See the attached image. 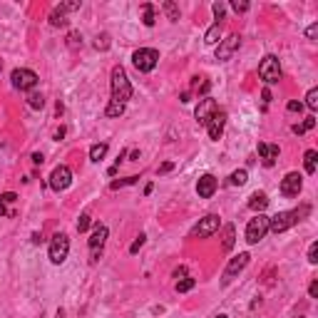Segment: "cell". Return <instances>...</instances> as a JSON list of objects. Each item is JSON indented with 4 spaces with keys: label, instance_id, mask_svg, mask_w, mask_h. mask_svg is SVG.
Listing matches in <instances>:
<instances>
[{
    "label": "cell",
    "instance_id": "cell-1",
    "mask_svg": "<svg viewBox=\"0 0 318 318\" xmlns=\"http://www.w3.org/2000/svg\"><path fill=\"white\" fill-rule=\"evenodd\" d=\"M109 85H112V102H119V105H127V100L132 97V85H130V77L125 72L122 65L112 67V75H109Z\"/></svg>",
    "mask_w": 318,
    "mask_h": 318
},
{
    "label": "cell",
    "instance_id": "cell-2",
    "mask_svg": "<svg viewBox=\"0 0 318 318\" xmlns=\"http://www.w3.org/2000/svg\"><path fill=\"white\" fill-rule=\"evenodd\" d=\"M308 212H311V207H301V209H293V212H278L276 216L268 219V231L284 234V231L291 229L296 221H301V216H306Z\"/></svg>",
    "mask_w": 318,
    "mask_h": 318
},
{
    "label": "cell",
    "instance_id": "cell-3",
    "mask_svg": "<svg viewBox=\"0 0 318 318\" xmlns=\"http://www.w3.org/2000/svg\"><path fill=\"white\" fill-rule=\"evenodd\" d=\"M259 77L264 80L266 85H276L281 80V62H278L276 55H266L259 62Z\"/></svg>",
    "mask_w": 318,
    "mask_h": 318
},
{
    "label": "cell",
    "instance_id": "cell-4",
    "mask_svg": "<svg viewBox=\"0 0 318 318\" xmlns=\"http://www.w3.org/2000/svg\"><path fill=\"white\" fill-rule=\"evenodd\" d=\"M157 62H159V53L152 50V48H139V50H134V55H132V65H134L139 72H152V70L157 67Z\"/></svg>",
    "mask_w": 318,
    "mask_h": 318
},
{
    "label": "cell",
    "instance_id": "cell-5",
    "mask_svg": "<svg viewBox=\"0 0 318 318\" xmlns=\"http://www.w3.org/2000/svg\"><path fill=\"white\" fill-rule=\"evenodd\" d=\"M249 261H251V256L246 254V251H241V254H238V256H234L229 264H226V268H224V273H221V284L224 286H229L231 281H234V278L238 276V273H241L246 266H249Z\"/></svg>",
    "mask_w": 318,
    "mask_h": 318
},
{
    "label": "cell",
    "instance_id": "cell-6",
    "mask_svg": "<svg viewBox=\"0 0 318 318\" xmlns=\"http://www.w3.org/2000/svg\"><path fill=\"white\" fill-rule=\"evenodd\" d=\"M67 254H70V238H67V234H55L53 241H50V249H48L50 261L60 266L67 259Z\"/></svg>",
    "mask_w": 318,
    "mask_h": 318
},
{
    "label": "cell",
    "instance_id": "cell-7",
    "mask_svg": "<svg viewBox=\"0 0 318 318\" xmlns=\"http://www.w3.org/2000/svg\"><path fill=\"white\" fill-rule=\"evenodd\" d=\"M266 234H268V216L256 214V216L246 224V241H249V244H259Z\"/></svg>",
    "mask_w": 318,
    "mask_h": 318
},
{
    "label": "cell",
    "instance_id": "cell-8",
    "mask_svg": "<svg viewBox=\"0 0 318 318\" xmlns=\"http://www.w3.org/2000/svg\"><path fill=\"white\" fill-rule=\"evenodd\" d=\"M10 80H13V87H15V90L27 92V90H32V87L37 85L40 77H37L32 70H27V67H18V70H13Z\"/></svg>",
    "mask_w": 318,
    "mask_h": 318
},
{
    "label": "cell",
    "instance_id": "cell-9",
    "mask_svg": "<svg viewBox=\"0 0 318 318\" xmlns=\"http://www.w3.org/2000/svg\"><path fill=\"white\" fill-rule=\"evenodd\" d=\"M219 224H221V219L216 214H207L204 219H199V224L191 229V238H207V236H212L219 229Z\"/></svg>",
    "mask_w": 318,
    "mask_h": 318
},
{
    "label": "cell",
    "instance_id": "cell-10",
    "mask_svg": "<svg viewBox=\"0 0 318 318\" xmlns=\"http://www.w3.org/2000/svg\"><path fill=\"white\" fill-rule=\"evenodd\" d=\"M70 184H72V169L65 167V164L55 167L53 174H50V189L53 191H65Z\"/></svg>",
    "mask_w": 318,
    "mask_h": 318
},
{
    "label": "cell",
    "instance_id": "cell-11",
    "mask_svg": "<svg viewBox=\"0 0 318 318\" xmlns=\"http://www.w3.org/2000/svg\"><path fill=\"white\" fill-rule=\"evenodd\" d=\"M238 48H241V37H238L236 32L234 35H229V37H224V40H219V48H216V60L219 62H226Z\"/></svg>",
    "mask_w": 318,
    "mask_h": 318
},
{
    "label": "cell",
    "instance_id": "cell-12",
    "mask_svg": "<svg viewBox=\"0 0 318 318\" xmlns=\"http://www.w3.org/2000/svg\"><path fill=\"white\" fill-rule=\"evenodd\" d=\"M219 109V105H216V100H212V97H204L202 102H199V107L194 109V119L202 127H207L209 125V119H212V114Z\"/></svg>",
    "mask_w": 318,
    "mask_h": 318
},
{
    "label": "cell",
    "instance_id": "cell-13",
    "mask_svg": "<svg viewBox=\"0 0 318 318\" xmlns=\"http://www.w3.org/2000/svg\"><path fill=\"white\" fill-rule=\"evenodd\" d=\"M301 189H303V177L298 172H289L281 182V194L284 196H298Z\"/></svg>",
    "mask_w": 318,
    "mask_h": 318
},
{
    "label": "cell",
    "instance_id": "cell-14",
    "mask_svg": "<svg viewBox=\"0 0 318 318\" xmlns=\"http://www.w3.org/2000/svg\"><path fill=\"white\" fill-rule=\"evenodd\" d=\"M224 127H226V112L224 109H216L209 119V125H207V132H209V139H221L224 134Z\"/></svg>",
    "mask_w": 318,
    "mask_h": 318
},
{
    "label": "cell",
    "instance_id": "cell-15",
    "mask_svg": "<svg viewBox=\"0 0 318 318\" xmlns=\"http://www.w3.org/2000/svg\"><path fill=\"white\" fill-rule=\"evenodd\" d=\"M216 186H219L216 177L214 174H204V177H199V182H196V194L202 196V199H212L214 191H216Z\"/></svg>",
    "mask_w": 318,
    "mask_h": 318
},
{
    "label": "cell",
    "instance_id": "cell-16",
    "mask_svg": "<svg viewBox=\"0 0 318 318\" xmlns=\"http://www.w3.org/2000/svg\"><path fill=\"white\" fill-rule=\"evenodd\" d=\"M259 157L264 159L266 167H273L276 164V157H278V144H264V142H259Z\"/></svg>",
    "mask_w": 318,
    "mask_h": 318
},
{
    "label": "cell",
    "instance_id": "cell-17",
    "mask_svg": "<svg viewBox=\"0 0 318 318\" xmlns=\"http://www.w3.org/2000/svg\"><path fill=\"white\" fill-rule=\"evenodd\" d=\"M107 236H109L107 226H105V224H97V226L92 229V236H90V249H102L105 241H107Z\"/></svg>",
    "mask_w": 318,
    "mask_h": 318
},
{
    "label": "cell",
    "instance_id": "cell-18",
    "mask_svg": "<svg viewBox=\"0 0 318 318\" xmlns=\"http://www.w3.org/2000/svg\"><path fill=\"white\" fill-rule=\"evenodd\" d=\"M266 207H268V196H266L264 191H254V194L249 196V209H251V212H259V214H261Z\"/></svg>",
    "mask_w": 318,
    "mask_h": 318
},
{
    "label": "cell",
    "instance_id": "cell-19",
    "mask_svg": "<svg viewBox=\"0 0 318 318\" xmlns=\"http://www.w3.org/2000/svg\"><path fill=\"white\" fill-rule=\"evenodd\" d=\"M303 167H306V174H316V167H318V152L316 149H308L303 154Z\"/></svg>",
    "mask_w": 318,
    "mask_h": 318
},
{
    "label": "cell",
    "instance_id": "cell-20",
    "mask_svg": "<svg viewBox=\"0 0 318 318\" xmlns=\"http://www.w3.org/2000/svg\"><path fill=\"white\" fill-rule=\"evenodd\" d=\"M142 23H144L147 27H152V25L157 23V10H154L152 3H144V5H142Z\"/></svg>",
    "mask_w": 318,
    "mask_h": 318
},
{
    "label": "cell",
    "instance_id": "cell-21",
    "mask_svg": "<svg viewBox=\"0 0 318 318\" xmlns=\"http://www.w3.org/2000/svg\"><path fill=\"white\" fill-rule=\"evenodd\" d=\"M219 37H221V23H214V25L207 30V35H204V43H207V45H216Z\"/></svg>",
    "mask_w": 318,
    "mask_h": 318
},
{
    "label": "cell",
    "instance_id": "cell-22",
    "mask_svg": "<svg viewBox=\"0 0 318 318\" xmlns=\"http://www.w3.org/2000/svg\"><path fill=\"white\" fill-rule=\"evenodd\" d=\"M105 154H107V142H97V144L90 147V159L92 162H102Z\"/></svg>",
    "mask_w": 318,
    "mask_h": 318
},
{
    "label": "cell",
    "instance_id": "cell-23",
    "mask_svg": "<svg viewBox=\"0 0 318 318\" xmlns=\"http://www.w3.org/2000/svg\"><path fill=\"white\" fill-rule=\"evenodd\" d=\"M196 286V278H191V276H184V278H177V293H186V291H191Z\"/></svg>",
    "mask_w": 318,
    "mask_h": 318
},
{
    "label": "cell",
    "instance_id": "cell-24",
    "mask_svg": "<svg viewBox=\"0 0 318 318\" xmlns=\"http://www.w3.org/2000/svg\"><path fill=\"white\" fill-rule=\"evenodd\" d=\"M246 179H249V172H246V169H236V172H231L229 184H231V186H241V184H246Z\"/></svg>",
    "mask_w": 318,
    "mask_h": 318
},
{
    "label": "cell",
    "instance_id": "cell-25",
    "mask_svg": "<svg viewBox=\"0 0 318 318\" xmlns=\"http://www.w3.org/2000/svg\"><path fill=\"white\" fill-rule=\"evenodd\" d=\"M234 238H236V229L229 224V226H226V231H224V244H221V246H224V251H231V249H234Z\"/></svg>",
    "mask_w": 318,
    "mask_h": 318
},
{
    "label": "cell",
    "instance_id": "cell-26",
    "mask_svg": "<svg viewBox=\"0 0 318 318\" xmlns=\"http://www.w3.org/2000/svg\"><path fill=\"white\" fill-rule=\"evenodd\" d=\"M162 10L167 13V18H169L172 23H177V20H179V8H177V3H172V0H167V3L162 5Z\"/></svg>",
    "mask_w": 318,
    "mask_h": 318
},
{
    "label": "cell",
    "instance_id": "cell-27",
    "mask_svg": "<svg viewBox=\"0 0 318 318\" xmlns=\"http://www.w3.org/2000/svg\"><path fill=\"white\" fill-rule=\"evenodd\" d=\"M72 10H80V0H67V3H60L55 8V13L65 15V13H72Z\"/></svg>",
    "mask_w": 318,
    "mask_h": 318
},
{
    "label": "cell",
    "instance_id": "cell-28",
    "mask_svg": "<svg viewBox=\"0 0 318 318\" xmlns=\"http://www.w3.org/2000/svg\"><path fill=\"white\" fill-rule=\"evenodd\" d=\"M306 107H308L311 112L318 109V87H311V90H308V95H306Z\"/></svg>",
    "mask_w": 318,
    "mask_h": 318
},
{
    "label": "cell",
    "instance_id": "cell-29",
    "mask_svg": "<svg viewBox=\"0 0 318 318\" xmlns=\"http://www.w3.org/2000/svg\"><path fill=\"white\" fill-rule=\"evenodd\" d=\"M67 48H70V50H77V48H82V35H80L77 30H72V32L67 35Z\"/></svg>",
    "mask_w": 318,
    "mask_h": 318
},
{
    "label": "cell",
    "instance_id": "cell-30",
    "mask_svg": "<svg viewBox=\"0 0 318 318\" xmlns=\"http://www.w3.org/2000/svg\"><path fill=\"white\" fill-rule=\"evenodd\" d=\"M27 105H30L32 109H43V107H45V97L37 95V92H32V95L27 97Z\"/></svg>",
    "mask_w": 318,
    "mask_h": 318
},
{
    "label": "cell",
    "instance_id": "cell-31",
    "mask_svg": "<svg viewBox=\"0 0 318 318\" xmlns=\"http://www.w3.org/2000/svg\"><path fill=\"white\" fill-rule=\"evenodd\" d=\"M122 112H125V105H119V102H109V105H107V109H105V114H107V117H119Z\"/></svg>",
    "mask_w": 318,
    "mask_h": 318
},
{
    "label": "cell",
    "instance_id": "cell-32",
    "mask_svg": "<svg viewBox=\"0 0 318 318\" xmlns=\"http://www.w3.org/2000/svg\"><path fill=\"white\" fill-rule=\"evenodd\" d=\"M137 179H139V177H127V179H117V182H112V184H109V189H112V191H117V189H122V186L137 184Z\"/></svg>",
    "mask_w": 318,
    "mask_h": 318
},
{
    "label": "cell",
    "instance_id": "cell-33",
    "mask_svg": "<svg viewBox=\"0 0 318 318\" xmlns=\"http://www.w3.org/2000/svg\"><path fill=\"white\" fill-rule=\"evenodd\" d=\"M50 25H53V27H65V25H67V18L53 10V13H50Z\"/></svg>",
    "mask_w": 318,
    "mask_h": 318
},
{
    "label": "cell",
    "instance_id": "cell-34",
    "mask_svg": "<svg viewBox=\"0 0 318 318\" xmlns=\"http://www.w3.org/2000/svg\"><path fill=\"white\" fill-rule=\"evenodd\" d=\"M90 226H92V219H90V214H82V216H80V221H77V231H80V234H85Z\"/></svg>",
    "mask_w": 318,
    "mask_h": 318
},
{
    "label": "cell",
    "instance_id": "cell-35",
    "mask_svg": "<svg viewBox=\"0 0 318 318\" xmlns=\"http://www.w3.org/2000/svg\"><path fill=\"white\" fill-rule=\"evenodd\" d=\"M95 48H97V50H109V35H107V32L97 35V40H95Z\"/></svg>",
    "mask_w": 318,
    "mask_h": 318
},
{
    "label": "cell",
    "instance_id": "cell-36",
    "mask_svg": "<svg viewBox=\"0 0 318 318\" xmlns=\"http://www.w3.org/2000/svg\"><path fill=\"white\" fill-rule=\"evenodd\" d=\"M144 241H147V236H144V234H139V236L134 238V244L130 246V254H137V251H139V249L144 246Z\"/></svg>",
    "mask_w": 318,
    "mask_h": 318
},
{
    "label": "cell",
    "instance_id": "cell-37",
    "mask_svg": "<svg viewBox=\"0 0 318 318\" xmlns=\"http://www.w3.org/2000/svg\"><path fill=\"white\" fill-rule=\"evenodd\" d=\"M231 8H234L236 13H246V10H249L251 5L246 3V0H234V3H231Z\"/></svg>",
    "mask_w": 318,
    "mask_h": 318
},
{
    "label": "cell",
    "instance_id": "cell-38",
    "mask_svg": "<svg viewBox=\"0 0 318 318\" xmlns=\"http://www.w3.org/2000/svg\"><path fill=\"white\" fill-rule=\"evenodd\" d=\"M308 264H318V241H313L308 249Z\"/></svg>",
    "mask_w": 318,
    "mask_h": 318
},
{
    "label": "cell",
    "instance_id": "cell-39",
    "mask_svg": "<svg viewBox=\"0 0 318 318\" xmlns=\"http://www.w3.org/2000/svg\"><path fill=\"white\" fill-rule=\"evenodd\" d=\"M212 10H214V15H216V20L221 23V20H224V13H226V8H224V3H214V8H212Z\"/></svg>",
    "mask_w": 318,
    "mask_h": 318
},
{
    "label": "cell",
    "instance_id": "cell-40",
    "mask_svg": "<svg viewBox=\"0 0 318 318\" xmlns=\"http://www.w3.org/2000/svg\"><path fill=\"white\" fill-rule=\"evenodd\" d=\"M301 127H303V132H308V130H313V127H316V117H313V114H311V117H306Z\"/></svg>",
    "mask_w": 318,
    "mask_h": 318
},
{
    "label": "cell",
    "instance_id": "cell-41",
    "mask_svg": "<svg viewBox=\"0 0 318 318\" xmlns=\"http://www.w3.org/2000/svg\"><path fill=\"white\" fill-rule=\"evenodd\" d=\"M306 37H308V40H316V37H318V23L308 25V30H306Z\"/></svg>",
    "mask_w": 318,
    "mask_h": 318
},
{
    "label": "cell",
    "instance_id": "cell-42",
    "mask_svg": "<svg viewBox=\"0 0 318 318\" xmlns=\"http://www.w3.org/2000/svg\"><path fill=\"white\" fill-rule=\"evenodd\" d=\"M286 109H289V112H301V109H303V102H298V100H291V102L286 105Z\"/></svg>",
    "mask_w": 318,
    "mask_h": 318
},
{
    "label": "cell",
    "instance_id": "cell-43",
    "mask_svg": "<svg viewBox=\"0 0 318 318\" xmlns=\"http://www.w3.org/2000/svg\"><path fill=\"white\" fill-rule=\"evenodd\" d=\"M15 199H18V194H13V191H5L3 196H0V202H3V204H13Z\"/></svg>",
    "mask_w": 318,
    "mask_h": 318
},
{
    "label": "cell",
    "instance_id": "cell-44",
    "mask_svg": "<svg viewBox=\"0 0 318 318\" xmlns=\"http://www.w3.org/2000/svg\"><path fill=\"white\" fill-rule=\"evenodd\" d=\"M308 296L311 298H318V278H313L311 286H308Z\"/></svg>",
    "mask_w": 318,
    "mask_h": 318
},
{
    "label": "cell",
    "instance_id": "cell-45",
    "mask_svg": "<svg viewBox=\"0 0 318 318\" xmlns=\"http://www.w3.org/2000/svg\"><path fill=\"white\" fill-rule=\"evenodd\" d=\"M172 169H174V164H172V162H164L162 167H159V174H167V172H172Z\"/></svg>",
    "mask_w": 318,
    "mask_h": 318
},
{
    "label": "cell",
    "instance_id": "cell-46",
    "mask_svg": "<svg viewBox=\"0 0 318 318\" xmlns=\"http://www.w3.org/2000/svg\"><path fill=\"white\" fill-rule=\"evenodd\" d=\"M212 90V82H207V80H204V82H202V87H199V92H202V95H207Z\"/></svg>",
    "mask_w": 318,
    "mask_h": 318
},
{
    "label": "cell",
    "instance_id": "cell-47",
    "mask_svg": "<svg viewBox=\"0 0 318 318\" xmlns=\"http://www.w3.org/2000/svg\"><path fill=\"white\" fill-rule=\"evenodd\" d=\"M32 244H35V246H37V244H43V234H37V231H35V234H32Z\"/></svg>",
    "mask_w": 318,
    "mask_h": 318
},
{
    "label": "cell",
    "instance_id": "cell-48",
    "mask_svg": "<svg viewBox=\"0 0 318 318\" xmlns=\"http://www.w3.org/2000/svg\"><path fill=\"white\" fill-rule=\"evenodd\" d=\"M261 97H264V102H271V100H273V97H271V90H268V87H266V90L261 92Z\"/></svg>",
    "mask_w": 318,
    "mask_h": 318
},
{
    "label": "cell",
    "instance_id": "cell-49",
    "mask_svg": "<svg viewBox=\"0 0 318 318\" xmlns=\"http://www.w3.org/2000/svg\"><path fill=\"white\" fill-rule=\"evenodd\" d=\"M184 276H186V268H184V266L174 271V278H184Z\"/></svg>",
    "mask_w": 318,
    "mask_h": 318
},
{
    "label": "cell",
    "instance_id": "cell-50",
    "mask_svg": "<svg viewBox=\"0 0 318 318\" xmlns=\"http://www.w3.org/2000/svg\"><path fill=\"white\" fill-rule=\"evenodd\" d=\"M32 162H35V164H43L45 159H43V154H32Z\"/></svg>",
    "mask_w": 318,
    "mask_h": 318
},
{
    "label": "cell",
    "instance_id": "cell-51",
    "mask_svg": "<svg viewBox=\"0 0 318 318\" xmlns=\"http://www.w3.org/2000/svg\"><path fill=\"white\" fill-rule=\"evenodd\" d=\"M65 137V127H60V130H55V139H62Z\"/></svg>",
    "mask_w": 318,
    "mask_h": 318
},
{
    "label": "cell",
    "instance_id": "cell-52",
    "mask_svg": "<svg viewBox=\"0 0 318 318\" xmlns=\"http://www.w3.org/2000/svg\"><path fill=\"white\" fill-rule=\"evenodd\" d=\"M3 214H8V209H5V204H3V202H0V216H3Z\"/></svg>",
    "mask_w": 318,
    "mask_h": 318
},
{
    "label": "cell",
    "instance_id": "cell-53",
    "mask_svg": "<svg viewBox=\"0 0 318 318\" xmlns=\"http://www.w3.org/2000/svg\"><path fill=\"white\" fill-rule=\"evenodd\" d=\"M214 318H229V316H226V313H219V316H214Z\"/></svg>",
    "mask_w": 318,
    "mask_h": 318
},
{
    "label": "cell",
    "instance_id": "cell-54",
    "mask_svg": "<svg viewBox=\"0 0 318 318\" xmlns=\"http://www.w3.org/2000/svg\"><path fill=\"white\" fill-rule=\"evenodd\" d=\"M0 72H3V62H0Z\"/></svg>",
    "mask_w": 318,
    "mask_h": 318
},
{
    "label": "cell",
    "instance_id": "cell-55",
    "mask_svg": "<svg viewBox=\"0 0 318 318\" xmlns=\"http://www.w3.org/2000/svg\"><path fill=\"white\" fill-rule=\"evenodd\" d=\"M293 318H303V316H293Z\"/></svg>",
    "mask_w": 318,
    "mask_h": 318
}]
</instances>
